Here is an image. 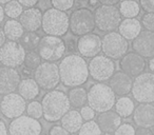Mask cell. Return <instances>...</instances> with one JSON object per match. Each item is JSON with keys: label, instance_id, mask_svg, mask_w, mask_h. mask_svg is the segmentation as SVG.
<instances>
[{"label": "cell", "instance_id": "6da1fadb", "mask_svg": "<svg viewBox=\"0 0 154 135\" xmlns=\"http://www.w3.org/2000/svg\"><path fill=\"white\" fill-rule=\"evenodd\" d=\"M59 79L64 87L75 88L87 82L89 71L87 61L79 55L71 54L61 59L58 66Z\"/></svg>", "mask_w": 154, "mask_h": 135}, {"label": "cell", "instance_id": "7a4b0ae2", "mask_svg": "<svg viewBox=\"0 0 154 135\" xmlns=\"http://www.w3.org/2000/svg\"><path fill=\"white\" fill-rule=\"evenodd\" d=\"M42 116L48 122H56L70 110L68 95L60 90H51L45 93L41 100Z\"/></svg>", "mask_w": 154, "mask_h": 135}, {"label": "cell", "instance_id": "3957f363", "mask_svg": "<svg viewBox=\"0 0 154 135\" xmlns=\"http://www.w3.org/2000/svg\"><path fill=\"white\" fill-rule=\"evenodd\" d=\"M87 101L94 112L103 113L114 107L116 96L108 84L98 82L91 86L90 90L87 92Z\"/></svg>", "mask_w": 154, "mask_h": 135}, {"label": "cell", "instance_id": "277c9868", "mask_svg": "<svg viewBox=\"0 0 154 135\" xmlns=\"http://www.w3.org/2000/svg\"><path fill=\"white\" fill-rule=\"evenodd\" d=\"M41 28L50 36L61 37L69 31V16L66 12L56 9H48L42 14Z\"/></svg>", "mask_w": 154, "mask_h": 135}, {"label": "cell", "instance_id": "5b68a950", "mask_svg": "<svg viewBox=\"0 0 154 135\" xmlns=\"http://www.w3.org/2000/svg\"><path fill=\"white\" fill-rule=\"evenodd\" d=\"M93 15L95 28L100 32H114L122 21V16L115 5H99Z\"/></svg>", "mask_w": 154, "mask_h": 135}, {"label": "cell", "instance_id": "8992f818", "mask_svg": "<svg viewBox=\"0 0 154 135\" xmlns=\"http://www.w3.org/2000/svg\"><path fill=\"white\" fill-rule=\"evenodd\" d=\"M38 54L41 59H45L48 62L58 61L63 57L66 51V42L60 37L45 35L38 43Z\"/></svg>", "mask_w": 154, "mask_h": 135}, {"label": "cell", "instance_id": "52a82bcc", "mask_svg": "<svg viewBox=\"0 0 154 135\" xmlns=\"http://www.w3.org/2000/svg\"><path fill=\"white\" fill-rule=\"evenodd\" d=\"M69 29L75 36H82L92 33L95 29L93 12L86 8L75 10L69 17Z\"/></svg>", "mask_w": 154, "mask_h": 135}, {"label": "cell", "instance_id": "ba28073f", "mask_svg": "<svg viewBox=\"0 0 154 135\" xmlns=\"http://www.w3.org/2000/svg\"><path fill=\"white\" fill-rule=\"evenodd\" d=\"M131 92L136 101L152 103L154 101V75L151 72L141 73L135 77Z\"/></svg>", "mask_w": 154, "mask_h": 135}, {"label": "cell", "instance_id": "9c48e42d", "mask_svg": "<svg viewBox=\"0 0 154 135\" xmlns=\"http://www.w3.org/2000/svg\"><path fill=\"white\" fill-rule=\"evenodd\" d=\"M34 80L43 90H54L60 82L58 66L54 62H41L34 70Z\"/></svg>", "mask_w": 154, "mask_h": 135}, {"label": "cell", "instance_id": "30bf717a", "mask_svg": "<svg viewBox=\"0 0 154 135\" xmlns=\"http://www.w3.org/2000/svg\"><path fill=\"white\" fill-rule=\"evenodd\" d=\"M129 43L119 33L109 32L101 39V51L110 59H120L128 53Z\"/></svg>", "mask_w": 154, "mask_h": 135}, {"label": "cell", "instance_id": "8fae6325", "mask_svg": "<svg viewBox=\"0 0 154 135\" xmlns=\"http://www.w3.org/2000/svg\"><path fill=\"white\" fill-rule=\"evenodd\" d=\"M89 76L99 82L107 81L115 73V62L105 55H97L88 64Z\"/></svg>", "mask_w": 154, "mask_h": 135}, {"label": "cell", "instance_id": "7c38bea8", "mask_svg": "<svg viewBox=\"0 0 154 135\" xmlns=\"http://www.w3.org/2000/svg\"><path fill=\"white\" fill-rule=\"evenodd\" d=\"M26 50L17 41H8L0 48V63L7 68H18L23 63Z\"/></svg>", "mask_w": 154, "mask_h": 135}, {"label": "cell", "instance_id": "4fadbf2b", "mask_svg": "<svg viewBox=\"0 0 154 135\" xmlns=\"http://www.w3.org/2000/svg\"><path fill=\"white\" fill-rule=\"evenodd\" d=\"M42 126L38 119L28 115L14 118L9 124L8 134L10 135H40Z\"/></svg>", "mask_w": 154, "mask_h": 135}, {"label": "cell", "instance_id": "5bb4252c", "mask_svg": "<svg viewBox=\"0 0 154 135\" xmlns=\"http://www.w3.org/2000/svg\"><path fill=\"white\" fill-rule=\"evenodd\" d=\"M26 108V100L16 93L5 95L2 100H0V113H2V115L9 119H14L23 115Z\"/></svg>", "mask_w": 154, "mask_h": 135}, {"label": "cell", "instance_id": "9a60e30c", "mask_svg": "<svg viewBox=\"0 0 154 135\" xmlns=\"http://www.w3.org/2000/svg\"><path fill=\"white\" fill-rule=\"evenodd\" d=\"M76 50L82 57H95L101 52V38L94 33L82 35L76 41Z\"/></svg>", "mask_w": 154, "mask_h": 135}, {"label": "cell", "instance_id": "2e32d148", "mask_svg": "<svg viewBox=\"0 0 154 135\" xmlns=\"http://www.w3.org/2000/svg\"><path fill=\"white\" fill-rule=\"evenodd\" d=\"M119 66L125 74L130 77H136L145 71L146 60L136 53H127L120 58Z\"/></svg>", "mask_w": 154, "mask_h": 135}, {"label": "cell", "instance_id": "e0dca14e", "mask_svg": "<svg viewBox=\"0 0 154 135\" xmlns=\"http://www.w3.org/2000/svg\"><path fill=\"white\" fill-rule=\"evenodd\" d=\"M134 53L143 58H152L154 56V33L150 31H141L132 41Z\"/></svg>", "mask_w": 154, "mask_h": 135}, {"label": "cell", "instance_id": "ac0fdd59", "mask_svg": "<svg viewBox=\"0 0 154 135\" xmlns=\"http://www.w3.org/2000/svg\"><path fill=\"white\" fill-rule=\"evenodd\" d=\"M20 81V74L16 69L1 66L0 68V95L14 93Z\"/></svg>", "mask_w": 154, "mask_h": 135}, {"label": "cell", "instance_id": "d6986e66", "mask_svg": "<svg viewBox=\"0 0 154 135\" xmlns=\"http://www.w3.org/2000/svg\"><path fill=\"white\" fill-rule=\"evenodd\" d=\"M133 121L137 127L151 128L154 126V107L152 103H140L133 111Z\"/></svg>", "mask_w": 154, "mask_h": 135}, {"label": "cell", "instance_id": "ffe728a7", "mask_svg": "<svg viewBox=\"0 0 154 135\" xmlns=\"http://www.w3.org/2000/svg\"><path fill=\"white\" fill-rule=\"evenodd\" d=\"M132 84V77L125 74L124 72L118 71L110 77L108 86L111 88V90L113 91V93L115 95L117 94L119 96H126L131 92Z\"/></svg>", "mask_w": 154, "mask_h": 135}, {"label": "cell", "instance_id": "44dd1931", "mask_svg": "<svg viewBox=\"0 0 154 135\" xmlns=\"http://www.w3.org/2000/svg\"><path fill=\"white\" fill-rule=\"evenodd\" d=\"M41 20H42V13L40 9L37 8H30L22 12L21 15L19 16L20 24L26 32L38 31L41 28Z\"/></svg>", "mask_w": 154, "mask_h": 135}, {"label": "cell", "instance_id": "7402d4cb", "mask_svg": "<svg viewBox=\"0 0 154 135\" xmlns=\"http://www.w3.org/2000/svg\"><path fill=\"white\" fill-rule=\"evenodd\" d=\"M96 124H98L101 132L113 133L122 124V117H119L116 112L109 110V111L99 113V115L97 116Z\"/></svg>", "mask_w": 154, "mask_h": 135}, {"label": "cell", "instance_id": "603a6c76", "mask_svg": "<svg viewBox=\"0 0 154 135\" xmlns=\"http://www.w3.org/2000/svg\"><path fill=\"white\" fill-rule=\"evenodd\" d=\"M117 29L119 31L118 33L128 41L133 40L141 32V24L136 18H126L120 21Z\"/></svg>", "mask_w": 154, "mask_h": 135}, {"label": "cell", "instance_id": "cb8c5ba5", "mask_svg": "<svg viewBox=\"0 0 154 135\" xmlns=\"http://www.w3.org/2000/svg\"><path fill=\"white\" fill-rule=\"evenodd\" d=\"M61 127L64 130L68 131L70 134L72 133H77L78 130L80 129L82 124H84L82 116H80L79 112L76 110H69L61 118Z\"/></svg>", "mask_w": 154, "mask_h": 135}, {"label": "cell", "instance_id": "d4e9b609", "mask_svg": "<svg viewBox=\"0 0 154 135\" xmlns=\"http://www.w3.org/2000/svg\"><path fill=\"white\" fill-rule=\"evenodd\" d=\"M19 95L24 100H33L40 93V88L32 78H24L20 80L17 87Z\"/></svg>", "mask_w": 154, "mask_h": 135}, {"label": "cell", "instance_id": "484cf974", "mask_svg": "<svg viewBox=\"0 0 154 135\" xmlns=\"http://www.w3.org/2000/svg\"><path fill=\"white\" fill-rule=\"evenodd\" d=\"M2 30L5 35V38H8L10 41H18L24 33L22 26L16 19L8 20L5 23V26H3Z\"/></svg>", "mask_w": 154, "mask_h": 135}, {"label": "cell", "instance_id": "4316f807", "mask_svg": "<svg viewBox=\"0 0 154 135\" xmlns=\"http://www.w3.org/2000/svg\"><path fill=\"white\" fill-rule=\"evenodd\" d=\"M115 112L119 117L127 118L131 116L134 111V101L128 96H120L114 103Z\"/></svg>", "mask_w": 154, "mask_h": 135}, {"label": "cell", "instance_id": "83f0119b", "mask_svg": "<svg viewBox=\"0 0 154 135\" xmlns=\"http://www.w3.org/2000/svg\"><path fill=\"white\" fill-rule=\"evenodd\" d=\"M68 99L70 103V107L82 108L87 103V90L82 87H75L69 91Z\"/></svg>", "mask_w": 154, "mask_h": 135}, {"label": "cell", "instance_id": "f1b7e54d", "mask_svg": "<svg viewBox=\"0 0 154 135\" xmlns=\"http://www.w3.org/2000/svg\"><path fill=\"white\" fill-rule=\"evenodd\" d=\"M118 11L122 17L135 18L140 13V7L135 0H124L122 2H120V8Z\"/></svg>", "mask_w": 154, "mask_h": 135}, {"label": "cell", "instance_id": "f546056e", "mask_svg": "<svg viewBox=\"0 0 154 135\" xmlns=\"http://www.w3.org/2000/svg\"><path fill=\"white\" fill-rule=\"evenodd\" d=\"M19 40V43L22 45V48L26 51V50L28 51H34L38 47V43L40 41V36L35 32H26L23 33V35H22Z\"/></svg>", "mask_w": 154, "mask_h": 135}, {"label": "cell", "instance_id": "4dcf8cb0", "mask_svg": "<svg viewBox=\"0 0 154 135\" xmlns=\"http://www.w3.org/2000/svg\"><path fill=\"white\" fill-rule=\"evenodd\" d=\"M3 12H5V15L10 17V19H16L21 15L23 9L17 0H11L10 2L5 3V8H3Z\"/></svg>", "mask_w": 154, "mask_h": 135}, {"label": "cell", "instance_id": "1f68e13d", "mask_svg": "<svg viewBox=\"0 0 154 135\" xmlns=\"http://www.w3.org/2000/svg\"><path fill=\"white\" fill-rule=\"evenodd\" d=\"M23 63H24V66H26V69L35 70L37 66L41 63V57L39 56L38 52L29 51L28 53H26Z\"/></svg>", "mask_w": 154, "mask_h": 135}, {"label": "cell", "instance_id": "d6a6232c", "mask_svg": "<svg viewBox=\"0 0 154 135\" xmlns=\"http://www.w3.org/2000/svg\"><path fill=\"white\" fill-rule=\"evenodd\" d=\"M78 135H101V131L96 121L90 120L82 124L78 130Z\"/></svg>", "mask_w": 154, "mask_h": 135}, {"label": "cell", "instance_id": "836d02e7", "mask_svg": "<svg viewBox=\"0 0 154 135\" xmlns=\"http://www.w3.org/2000/svg\"><path fill=\"white\" fill-rule=\"evenodd\" d=\"M26 111L28 113V116L35 119H39L42 117V107L39 101H31L26 108Z\"/></svg>", "mask_w": 154, "mask_h": 135}, {"label": "cell", "instance_id": "e575fe53", "mask_svg": "<svg viewBox=\"0 0 154 135\" xmlns=\"http://www.w3.org/2000/svg\"><path fill=\"white\" fill-rule=\"evenodd\" d=\"M54 9L61 12H66L72 9L74 5V0H51Z\"/></svg>", "mask_w": 154, "mask_h": 135}, {"label": "cell", "instance_id": "d590c367", "mask_svg": "<svg viewBox=\"0 0 154 135\" xmlns=\"http://www.w3.org/2000/svg\"><path fill=\"white\" fill-rule=\"evenodd\" d=\"M141 26L146 29V31L153 32L154 31V13H145L141 18Z\"/></svg>", "mask_w": 154, "mask_h": 135}, {"label": "cell", "instance_id": "8d00e7d4", "mask_svg": "<svg viewBox=\"0 0 154 135\" xmlns=\"http://www.w3.org/2000/svg\"><path fill=\"white\" fill-rule=\"evenodd\" d=\"M114 135H135V129L131 124H120L114 131Z\"/></svg>", "mask_w": 154, "mask_h": 135}, {"label": "cell", "instance_id": "74e56055", "mask_svg": "<svg viewBox=\"0 0 154 135\" xmlns=\"http://www.w3.org/2000/svg\"><path fill=\"white\" fill-rule=\"evenodd\" d=\"M80 116H82V120H86V121H90V120H93V118L95 117V112L91 109L89 106H84V107L80 108Z\"/></svg>", "mask_w": 154, "mask_h": 135}, {"label": "cell", "instance_id": "f35d334b", "mask_svg": "<svg viewBox=\"0 0 154 135\" xmlns=\"http://www.w3.org/2000/svg\"><path fill=\"white\" fill-rule=\"evenodd\" d=\"M140 5L139 7H141L145 10L146 13H153L154 12V2L153 0H139Z\"/></svg>", "mask_w": 154, "mask_h": 135}, {"label": "cell", "instance_id": "ab89813d", "mask_svg": "<svg viewBox=\"0 0 154 135\" xmlns=\"http://www.w3.org/2000/svg\"><path fill=\"white\" fill-rule=\"evenodd\" d=\"M49 135H71L66 130H64L61 126H53L49 131Z\"/></svg>", "mask_w": 154, "mask_h": 135}, {"label": "cell", "instance_id": "60d3db41", "mask_svg": "<svg viewBox=\"0 0 154 135\" xmlns=\"http://www.w3.org/2000/svg\"><path fill=\"white\" fill-rule=\"evenodd\" d=\"M17 1L21 7H26L30 9V8H34L38 3L39 0H17Z\"/></svg>", "mask_w": 154, "mask_h": 135}, {"label": "cell", "instance_id": "b9f144b4", "mask_svg": "<svg viewBox=\"0 0 154 135\" xmlns=\"http://www.w3.org/2000/svg\"><path fill=\"white\" fill-rule=\"evenodd\" d=\"M135 135H153L151 129L150 128H143V127H138L135 130Z\"/></svg>", "mask_w": 154, "mask_h": 135}, {"label": "cell", "instance_id": "7bdbcfd3", "mask_svg": "<svg viewBox=\"0 0 154 135\" xmlns=\"http://www.w3.org/2000/svg\"><path fill=\"white\" fill-rule=\"evenodd\" d=\"M0 135H8V127L2 119H0Z\"/></svg>", "mask_w": 154, "mask_h": 135}, {"label": "cell", "instance_id": "ee69618b", "mask_svg": "<svg viewBox=\"0 0 154 135\" xmlns=\"http://www.w3.org/2000/svg\"><path fill=\"white\" fill-rule=\"evenodd\" d=\"M103 5H115L119 2V0H98Z\"/></svg>", "mask_w": 154, "mask_h": 135}, {"label": "cell", "instance_id": "f6af8a7d", "mask_svg": "<svg viewBox=\"0 0 154 135\" xmlns=\"http://www.w3.org/2000/svg\"><path fill=\"white\" fill-rule=\"evenodd\" d=\"M5 40H7V38H5V33H3V30H2V28H0V48L7 42Z\"/></svg>", "mask_w": 154, "mask_h": 135}, {"label": "cell", "instance_id": "bcb514c9", "mask_svg": "<svg viewBox=\"0 0 154 135\" xmlns=\"http://www.w3.org/2000/svg\"><path fill=\"white\" fill-rule=\"evenodd\" d=\"M149 69H150V72H151V73L154 71V59H153V57L149 59Z\"/></svg>", "mask_w": 154, "mask_h": 135}, {"label": "cell", "instance_id": "7dc6e473", "mask_svg": "<svg viewBox=\"0 0 154 135\" xmlns=\"http://www.w3.org/2000/svg\"><path fill=\"white\" fill-rule=\"evenodd\" d=\"M3 19H5V12H3L2 5H0V23L3 21Z\"/></svg>", "mask_w": 154, "mask_h": 135}, {"label": "cell", "instance_id": "c3c4849f", "mask_svg": "<svg viewBox=\"0 0 154 135\" xmlns=\"http://www.w3.org/2000/svg\"><path fill=\"white\" fill-rule=\"evenodd\" d=\"M97 2H98V0H90V1H89V5H92V7H94Z\"/></svg>", "mask_w": 154, "mask_h": 135}, {"label": "cell", "instance_id": "681fc988", "mask_svg": "<svg viewBox=\"0 0 154 135\" xmlns=\"http://www.w3.org/2000/svg\"><path fill=\"white\" fill-rule=\"evenodd\" d=\"M11 0H0V5H5V3L10 2Z\"/></svg>", "mask_w": 154, "mask_h": 135}, {"label": "cell", "instance_id": "f907efd6", "mask_svg": "<svg viewBox=\"0 0 154 135\" xmlns=\"http://www.w3.org/2000/svg\"><path fill=\"white\" fill-rule=\"evenodd\" d=\"M103 135H112V134H111V133H105Z\"/></svg>", "mask_w": 154, "mask_h": 135}]
</instances>
